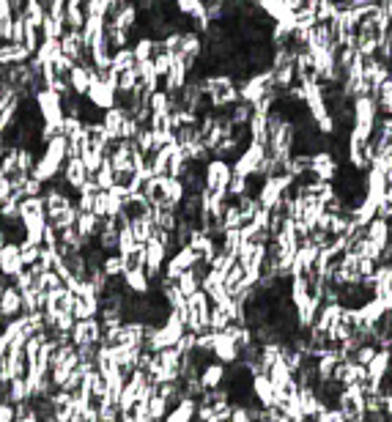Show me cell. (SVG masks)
Masks as SVG:
<instances>
[{"label":"cell","instance_id":"obj_1","mask_svg":"<svg viewBox=\"0 0 392 422\" xmlns=\"http://www.w3.org/2000/svg\"><path fill=\"white\" fill-rule=\"evenodd\" d=\"M36 107H38V115L47 127H52L55 132H61V124H64L66 113H64V101H61V94H55L52 88H38L36 94Z\"/></svg>","mask_w":392,"mask_h":422},{"label":"cell","instance_id":"obj_2","mask_svg":"<svg viewBox=\"0 0 392 422\" xmlns=\"http://www.w3.org/2000/svg\"><path fill=\"white\" fill-rule=\"evenodd\" d=\"M203 178H206V187L211 190H225L228 192V184L233 178V164L228 160H220V157H211L209 162L203 164Z\"/></svg>","mask_w":392,"mask_h":422},{"label":"cell","instance_id":"obj_3","mask_svg":"<svg viewBox=\"0 0 392 422\" xmlns=\"http://www.w3.org/2000/svg\"><path fill=\"white\" fill-rule=\"evenodd\" d=\"M102 335H104V324L99 316L91 318H77V324L71 329V343L74 346H83V343H102Z\"/></svg>","mask_w":392,"mask_h":422},{"label":"cell","instance_id":"obj_4","mask_svg":"<svg viewBox=\"0 0 392 422\" xmlns=\"http://www.w3.org/2000/svg\"><path fill=\"white\" fill-rule=\"evenodd\" d=\"M143 247H146V274H148L151 283H154V280L164 272V260H167L170 253H167V247H164L157 236H151Z\"/></svg>","mask_w":392,"mask_h":422},{"label":"cell","instance_id":"obj_5","mask_svg":"<svg viewBox=\"0 0 392 422\" xmlns=\"http://www.w3.org/2000/svg\"><path fill=\"white\" fill-rule=\"evenodd\" d=\"M197 253L190 247V244H184V247H178L173 255H167L164 260V274L170 277V280H178L181 277V272H187V269H192L197 263Z\"/></svg>","mask_w":392,"mask_h":422},{"label":"cell","instance_id":"obj_6","mask_svg":"<svg viewBox=\"0 0 392 422\" xmlns=\"http://www.w3.org/2000/svg\"><path fill=\"white\" fill-rule=\"evenodd\" d=\"M85 97L91 99L99 110H110V107H115V101H118V88H115L113 83H107V80L99 77V80L91 83V88H88Z\"/></svg>","mask_w":392,"mask_h":422},{"label":"cell","instance_id":"obj_7","mask_svg":"<svg viewBox=\"0 0 392 422\" xmlns=\"http://www.w3.org/2000/svg\"><path fill=\"white\" fill-rule=\"evenodd\" d=\"M310 170H313V176H316L318 181H335V176H337V170H340V162L335 160V154H332L329 148H324V151H316V154H313Z\"/></svg>","mask_w":392,"mask_h":422},{"label":"cell","instance_id":"obj_8","mask_svg":"<svg viewBox=\"0 0 392 422\" xmlns=\"http://www.w3.org/2000/svg\"><path fill=\"white\" fill-rule=\"evenodd\" d=\"M22 269H25V263L20 258V244H17V241H6V244L0 247V272L11 280V277H17Z\"/></svg>","mask_w":392,"mask_h":422},{"label":"cell","instance_id":"obj_9","mask_svg":"<svg viewBox=\"0 0 392 422\" xmlns=\"http://www.w3.org/2000/svg\"><path fill=\"white\" fill-rule=\"evenodd\" d=\"M187 80H190V66L184 64L181 58H176L173 66H170V71L162 77V88L167 94H178L187 85Z\"/></svg>","mask_w":392,"mask_h":422},{"label":"cell","instance_id":"obj_10","mask_svg":"<svg viewBox=\"0 0 392 422\" xmlns=\"http://www.w3.org/2000/svg\"><path fill=\"white\" fill-rule=\"evenodd\" d=\"M64 178H66V184L71 187V192H77V190L91 178V173H88V167H85V162H83L80 157H69L64 162Z\"/></svg>","mask_w":392,"mask_h":422},{"label":"cell","instance_id":"obj_11","mask_svg":"<svg viewBox=\"0 0 392 422\" xmlns=\"http://www.w3.org/2000/svg\"><path fill=\"white\" fill-rule=\"evenodd\" d=\"M214 359L233 365L239 362V343L230 337L228 332H214Z\"/></svg>","mask_w":392,"mask_h":422},{"label":"cell","instance_id":"obj_12","mask_svg":"<svg viewBox=\"0 0 392 422\" xmlns=\"http://www.w3.org/2000/svg\"><path fill=\"white\" fill-rule=\"evenodd\" d=\"M225 376H228V365L220 362V359H211L203 370H200V384L206 390H214V387H223L225 384Z\"/></svg>","mask_w":392,"mask_h":422},{"label":"cell","instance_id":"obj_13","mask_svg":"<svg viewBox=\"0 0 392 422\" xmlns=\"http://www.w3.org/2000/svg\"><path fill=\"white\" fill-rule=\"evenodd\" d=\"M0 313H3L6 318H14V316L22 313V291H20L14 283H8V286L0 291Z\"/></svg>","mask_w":392,"mask_h":422},{"label":"cell","instance_id":"obj_14","mask_svg":"<svg viewBox=\"0 0 392 422\" xmlns=\"http://www.w3.org/2000/svg\"><path fill=\"white\" fill-rule=\"evenodd\" d=\"M253 395L261 406H277V387L272 384V379L266 373H255L253 376Z\"/></svg>","mask_w":392,"mask_h":422},{"label":"cell","instance_id":"obj_15","mask_svg":"<svg viewBox=\"0 0 392 422\" xmlns=\"http://www.w3.org/2000/svg\"><path fill=\"white\" fill-rule=\"evenodd\" d=\"M197 417V400L195 398H181L170 412H167V417L164 420L167 422H192Z\"/></svg>","mask_w":392,"mask_h":422},{"label":"cell","instance_id":"obj_16","mask_svg":"<svg viewBox=\"0 0 392 422\" xmlns=\"http://www.w3.org/2000/svg\"><path fill=\"white\" fill-rule=\"evenodd\" d=\"M121 280H124V286H127L132 293H148L154 288V286H151V277L146 274V269H127Z\"/></svg>","mask_w":392,"mask_h":422},{"label":"cell","instance_id":"obj_17","mask_svg":"<svg viewBox=\"0 0 392 422\" xmlns=\"http://www.w3.org/2000/svg\"><path fill=\"white\" fill-rule=\"evenodd\" d=\"M104 38H107V44H110V50L115 52V50H121V47H130V38H132V31L130 28H121V25H115V22H104Z\"/></svg>","mask_w":392,"mask_h":422},{"label":"cell","instance_id":"obj_18","mask_svg":"<svg viewBox=\"0 0 392 422\" xmlns=\"http://www.w3.org/2000/svg\"><path fill=\"white\" fill-rule=\"evenodd\" d=\"M104 22H107V17H85V25H83V41H85V47L91 50L94 44H97L99 38L104 36Z\"/></svg>","mask_w":392,"mask_h":422},{"label":"cell","instance_id":"obj_19","mask_svg":"<svg viewBox=\"0 0 392 422\" xmlns=\"http://www.w3.org/2000/svg\"><path fill=\"white\" fill-rule=\"evenodd\" d=\"M127 115H130V113H127L121 104H115V107H110V110H104V113H102V124L107 127V132H110L115 140L121 137V124H124V118H127Z\"/></svg>","mask_w":392,"mask_h":422},{"label":"cell","instance_id":"obj_20","mask_svg":"<svg viewBox=\"0 0 392 422\" xmlns=\"http://www.w3.org/2000/svg\"><path fill=\"white\" fill-rule=\"evenodd\" d=\"M368 239L379 241V244H392V230H390V220L384 217H373L368 223Z\"/></svg>","mask_w":392,"mask_h":422},{"label":"cell","instance_id":"obj_21","mask_svg":"<svg viewBox=\"0 0 392 422\" xmlns=\"http://www.w3.org/2000/svg\"><path fill=\"white\" fill-rule=\"evenodd\" d=\"M77 217H80V209H77V203H71V206H66V209H61V211L50 214L47 220L58 227V230H66V227L77 225Z\"/></svg>","mask_w":392,"mask_h":422},{"label":"cell","instance_id":"obj_22","mask_svg":"<svg viewBox=\"0 0 392 422\" xmlns=\"http://www.w3.org/2000/svg\"><path fill=\"white\" fill-rule=\"evenodd\" d=\"M6 400H11V403H22V400H28L31 398V390H28V381H25V376H14L11 381H8V387H6V395H3Z\"/></svg>","mask_w":392,"mask_h":422},{"label":"cell","instance_id":"obj_23","mask_svg":"<svg viewBox=\"0 0 392 422\" xmlns=\"http://www.w3.org/2000/svg\"><path fill=\"white\" fill-rule=\"evenodd\" d=\"M102 272H104L110 280L124 277V272H127L124 255H121V253H107V255H104V260H102Z\"/></svg>","mask_w":392,"mask_h":422},{"label":"cell","instance_id":"obj_24","mask_svg":"<svg viewBox=\"0 0 392 422\" xmlns=\"http://www.w3.org/2000/svg\"><path fill=\"white\" fill-rule=\"evenodd\" d=\"M132 50H134V58H137V61H148V58H154V52H157V38H154V36H137L134 44H132Z\"/></svg>","mask_w":392,"mask_h":422},{"label":"cell","instance_id":"obj_25","mask_svg":"<svg viewBox=\"0 0 392 422\" xmlns=\"http://www.w3.org/2000/svg\"><path fill=\"white\" fill-rule=\"evenodd\" d=\"M244 274H247V269H244V266L239 263V258H236V263L225 272V288H228L230 296L244 288Z\"/></svg>","mask_w":392,"mask_h":422},{"label":"cell","instance_id":"obj_26","mask_svg":"<svg viewBox=\"0 0 392 422\" xmlns=\"http://www.w3.org/2000/svg\"><path fill=\"white\" fill-rule=\"evenodd\" d=\"M77 230L83 233V239H97L99 214H94V211H80V217H77Z\"/></svg>","mask_w":392,"mask_h":422},{"label":"cell","instance_id":"obj_27","mask_svg":"<svg viewBox=\"0 0 392 422\" xmlns=\"http://www.w3.org/2000/svg\"><path fill=\"white\" fill-rule=\"evenodd\" d=\"M244 241H247V239H244L241 227H225V230H223V239H220L223 250L236 253V255H239V250H241V244H244Z\"/></svg>","mask_w":392,"mask_h":422},{"label":"cell","instance_id":"obj_28","mask_svg":"<svg viewBox=\"0 0 392 422\" xmlns=\"http://www.w3.org/2000/svg\"><path fill=\"white\" fill-rule=\"evenodd\" d=\"M64 286V277L55 272V269H50V272H41V274H36V288L38 291H58Z\"/></svg>","mask_w":392,"mask_h":422},{"label":"cell","instance_id":"obj_29","mask_svg":"<svg viewBox=\"0 0 392 422\" xmlns=\"http://www.w3.org/2000/svg\"><path fill=\"white\" fill-rule=\"evenodd\" d=\"M228 324H233V318H230V313L223 307V304H214L211 302V313H209V326L214 329V332H223V329H228Z\"/></svg>","mask_w":392,"mask_h":422},{"label":"cell","instance_id":"obj_30","mask_svg":"<svg viewBox=\"0 0 392 422\" xmlns=\"http://www.w3.org/2000/svg\"><path fill=\"white\" fill-rule=\"evenodd\" d=\"M85 8L80 6V3H66V28H77V31H83V25H85Z\"/></svg>","mask_w":392,"mask_h":422},{"label":"cell","instance_id":"obj_31","mask_svg":"<svg viewBox=\"0 0 392 422\" xmlns=\"http://www.w3.org/2000/svg\"><path fill=\"white\" fill-rule=\"evenodd\" d=\"M61 52V38H41V44H38V50L33 52L41 64H47V61H52L55 55Z\"/></svg>","mask_w":392,"mask_h":422},{"label":"cell","instance_id":"obj_32","mask_svg":"<svg viewBox=\"0 0 392 422\" xmlns=\"http://www.w3.org/2000/svg\"><path fill=\"white\" fill-rule=\"evenodd\" d=\"M176 286L181 288L184 296H192L195 291H200V274H197L195 269H187V272H181V277L176 280Z\"/></svg>","mask_w":392,"mask_h":422},{"label":"cell","instance_id":"obj_33","mask_svg":"<svg viewBox=\"0 0 392 422\" xmlns=\"http://www.w3.org/2000/svg\"><path fill=\"white\" fill-rule=\"evenodd\" d=\"M137 66V58H134V50L132 47H121L113 52V69L115 71H127V69H134Z\"/></svg>","mask_w":392,"mask_h":422},{"label":"cell","instance_id":"obj_34","mask_svg":"<svg viewBox=\"0 0 392 422\" xmlns=\"http://www.w3.org/2000/svg\"><path fill=\"white\" fill-rule=\"evenodd\" d=\"M94 178H97L99 190H110V187L118 181V178H115V167H113V162H110V157L102 162V167L94 173Z\"/></svg>","mask_w":392,"mask_h":422},{"label":"cell","instance_id":"obj_35","mask_svg":"<svg viewBox=\"0 0 392 422\" xmlns=\"http://www.w3.org/2000/svg\"><path fill=\"white\" fill-rule=\"evenodd\" d=\"M148 412H151V422L164 420V417H167V412H170V400L157 392V395L148 400Z\"/></svg>","mask_w":392,"mask_h":422},{"label":"cell","instance_id":"obj_36","mask_svg":"<svg viewBox=\"0 0 392 422\" xmlns=\"http://www.w3.org/2000/svg\"><path fill=\"white\" fill-rule=\"evenodd\" d=\"M140 85V74L137 69H127V71H118V94H130Z\"/></svg>","mask_w":392,"mask_h":422},{"label":"cell","instance_id":"obj_37","mask_svg":"<svg viewBox=\"0 0 392 422\" xmlns=\"http://www.w3.org/2000/svg\"><path fill=\"white\" fill-rule=\"evenodd\" d=\"M66 31V25L61 22V20H55V17H44V22H41V36L44 38H61Z\"/></svg>","mask_w":392,"mask_h":422},{"label":"cell","instance_id":"obj_38","mask_svg":"<svg viewBox=\"0 0 392 422\" xmlns=\"http://www.w3.org/2000/svg\"><path fill=\"white\" fill-rule=\"evenodd\" d=\"M0 173H6V176H17V173H20L17 148H6V157H3V162H0Z\"/></svg>","mask_w":392,"mask_h":422},{"label":"cell","instance_id":"obj_39","mask_svg":"<svg viewBox=\"0 0 392 422\" xmlns=\"http://www.w3.org/2000/svg\"><path fill=\"white\" fill-rule=\"evenodd\" d=\"M83 8L91 17H107L110 14V3L107 0H83Z\"/></svg>","mask_w":392,"mask_h":422},{"label":"cell","instance_id":"obj_40","mask_svg":"<svg viewBox=\"0 0 392 422\" xmlns=\"http://www.w3.org/2000/svg\"><path fill=\"white\" fill-rule=\"evenodd\" d=\"M132 422H151L148 400H137V403L132 406Z\"/></svg>","mask_w":392,"mask_h":422},{"label":"cell","instance_id":"obj_41","mask_svg":"<svg viewBox=\"0 0 392 422\" xmlns=\"http://www.w3.org/2000/svg\"><path fill=\"white\" fill-rule=\"evenodd\" d=\"M140 129H143V124H140L137 118L127 115V118H124V124H121V137H127V140H134Z\"/></svg>","mask_w":392,"mask_h":422},{"label":"cell","instance_id":"obj_42","mask_svg":"<svg viewBox=\"0 0 392 422\" xmlns=\"http://www.w3.org/2000/svg\"><path fill=\"white\" fill-rule=\"evenodd\" d=\"M17 420V403H11V400H0V422H14Z\"/></svg>","mask_w":392,"mask_h":422},{"label":"cell","instance_id":"obj_43","mask_svg":"<svg viewBox=\"0 0 392 422\" xmlns=\"http://www.w3.org/2000/svg\"><path fill=\"white\" fill-rule=\"evenodd\" d=\"M8 197H11V176L0 173V203L8 200Z\"/></svg>","mask_w":392,"mask_h":422},{"label":"cell","instance_id":"obj_44","mask_svg":"<svg viewBox=\"0 0 392 422\" xmlns=\"http://www.w3.org/2000/svg\"><path fill=\"white\" fill-rule=\"evenodd\" d=\"M6 241H8V236H6V227L0 225V247H3V244H6Z\"/></svg>","mask_w":392,"mask_h":422},{"label":"cell","instance_id":"obj_45","mask_svg":"<svg viewBox=\"0 0 392 422\" xmlns=\"http://www.w3.org/2000/svg\"><path fill=\"white\" fill-rule=\"evenodd\" d=\"M3 157H6V140L0 137V162H3Z\"/></svg>","mask_w":392,"mask_h":422},{"label":"cell","instance_id":"obj_46","mask_svg":"<svg viewBox=\"0 0 392 422\" xmlns=\"http://www.w3.org/2000/svg\"><path fill=\"white\" fill-rule=\"evenodd\" d=\"M0 400H3V395H0Z\"/></svg>","mask_w":392,"mask_h":422}]
</instances>
